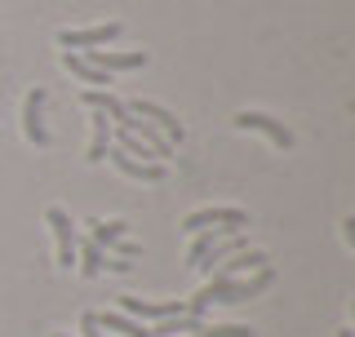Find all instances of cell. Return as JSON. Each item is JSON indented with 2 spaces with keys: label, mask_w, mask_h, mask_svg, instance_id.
<instances>
[{
  "label": "cell",
  "mask_w": 355,
  "mask_h": 337,
  "mask_svg": "<svg viewBox=\"0 0 355 337\" xmlns=\"http://www.w3.org/2000/svg\"><path fill=\"white\" fill-rule=\"evenodd\" d=\"M271 284H275V271H271V266L253 271L249 279H209L196 297H187V316H200V320H205V311L218 306V302H222V306H236V302H249V297L266 293Z\"/></svg>",
  "instance_id": "6da1fadb"
},
{
  "label": "cell",
  "mask_w": 355,
  "mask_h": 337,
  "mask_svg": "<svg viewBox=\"0 0 355 337\" xmlns=\"http://www.w3.org/2000/svg\"><path fill=\"white\" fill-rule=\"evenodd\" d=\"M85 227H94V235H89V240H94L98 249H107V253L125 257V262H133V257L142 253V244H138V240H129V222H120V218H111V222L89 218Z\"/></svg>",
  "instance_id": "7a4b0ae2"
},
{
  "label": "cell",
  "mask_w": 355,
  "mask_h": 337,
  "mask_svg": "<svg viewBox=\"0 0 355 337\" xmlns=\"http://www.w3.org/2000/svg\"><path fill=\"white\" fill-rule=\"evenodd\" d=\"M125 111H129V116H138V120H151V125H155V129H160V133H164V138H169V142H173V147H178V142H182V138H187V129H182V120H178V116H173V111H169V107H160V103H151V98H133V103H125Z\"/></svg>",
  "instance_id": "3957f363"
},
{
  "label": "cell",
  "mask_w": 355,
  "mask_h": 337,
  "mask_svg": "<svg viewBox=\"0 0 355 337\" xmlns=\"http://www.w3.org/2000/svg\"><path fill=\"white\" fill-rule=\"evenodd\" d=\"M205 227L244 231V227H249V213H244V209H222V205H214V209H196V213H187V218H182V227H178V231L196 235V231H205Z\"/></svg>",
  "instance_id": "277c9868"
},
{
  "label": "cell",
  "mask_w": 355,
  "mask_h": 337,
  "mask_svg": "<svg viewBox=\"0 0 355 337\" xmlns=\"http://www.w3.org/2000/svg\"><path fill=\"white\" fill-rule=\"evenodd\" d=\"M44 103H49V89L36 85L27 98H22V133L36 147H49V129H44Z\"/></svg>",
  "instance_id": "5b68a950"
},
{
  "label": "cell",
  "mask_w": 355,
  "mask_h": 337,
  "mask_svg": "<svg viewBox=\"0 0 355 337\" xmlns=\"http://www.w3.org/2000/svg\"><path fill=\"white\" fill-rule=\"evenodd\" d=\"M120 22H103V27H80V31H71V27H62L58 31V44L62 49H71V53H80V49H103V44H111L120 36Z\"/></svg>",
  "instance_id": "8992f818"
},
{
  "label": "cell",
  "mask_w": 355,
  "mask_h": 337,
  "mask_svg": "<svg viewBox=\"0 0 355 337\" xmlns=\"http://www.w3.org/2000/svg\"><path fill=\"white\" fill-rule=\"evenodd\" d=\"M85 62H94L98 71H138L147 67V49H85Z\"/></svg>",
  "instance_id": "52a82bcc"
},
{
  "label": "cell",
  "mask_w": 355,
  "mask_h": 337,
  "mask_svg": "<svg viewBox=\"0 0 355 337\" xmlns=\"http://www.w3.org/2000/svg\"><path fill=\"white\" fill-rule=\"evenodd\" d=\"M120 316L129 320H173V316H187V302H142V297H120Z\"/></svg>",
  "instance_id": "ba28073f"
},
{
  "label": "cell",
  "mask_w": 355,
  "mask_h": 337,
  "mask_svg": "<svg viewBox=\"0 0 355 337\" xmlns=\"http://www.w3.org/2000/svg\"><path fill=\"white\" fill-rule=\"evenodd\" d=\"M44 222H49V231H53V240H58V266H67L71 271L76 266V227H71V218L53 205L49 213H44Z\"/></svg>",
  "instance_id": "9c48e42d"
},
{
  "label": "cell",
  "mask_w": 355,
  "mask_h": 337,
  "mask_svg": "<svg viewBox=\"0 0 355 337\" xmlns=\"http://www.w3.org/2000/svg\"><path fill=\"white\" fill-rule=\"evenodd\" d=\"M236 125H240V129H258V133H266V138H271L280 151L293 147V133H288V129L280 125V120H271L266 111H240V116H236Z\"/></svg>",
  "instance_id": "30bf717a"
},
{
  "label": "cell",
  "mask_w": 355,
  "mask_h": 337,
  "mask_svg": "<svg viewBox=\"0 0 355 337\" xmlns=\"http://www.w3.org/2000/svg\"><path fill=\"white\" fill-rule=\"evenodd\" d=\"M107 160L120 168L125 178H138V182H164V164H151V160H133L120 147H107Z\"/></svg>",
  "instance_id": "8fae6325"
},
{
  "label": "cell",
  "mask_w": 355,
  "mask_h": 337,
  "mask_svg": "<svg viewBox=\"0 0 355 337\" xmlns=\"http://www.w3.org/2000/svg\"><path fill=\"white\" fill-rule=\"evenodd\" d=\"M85 107L89 111H103V116L111 120V125H125L129 111H125V98L107 94V89H85Z\"/></svg>",
  "instance_id": "7c38bea8"
},
{
  "label": "cell",
  "mask_w": 355,
  "mask_h": 337,
  "mask_svg": "<svg viewBox=\"0 0 355 337\" xmlns=\"http://www.w3.org/2000/svg\"><path fill=\"white\" fill-rule=\"evenodd\" d=\"M89 129H94V138H89L85 160L89 164H103L107 160V147H111V120L103 116V111H89Z\"/></svg>",
  "instance_id": "4fadbf2b"
},
{
  "label": "cell",
  "mask_w": 355,
  "mask_h": 337,
  "mask_svg": "<svg viewBox=\"0 0 355 337\" xmlns=\"http://www.w3.org/2000/svg\"><path fill=\"white\" fill-rule=\"evenodd\" d=\"M62 67L76 76L80 85H89V89H98V85H111V76L107 71H98L94 62H85V53H71V49H62Z\"/></svg>",
  "instance_id": "5bb4252c"
},
{
  "label": "cell",
  "mask_w": 355,
  "mask_h": 337,
  "mask_svg": "<svg viewBox=\"0 0 355 337\" xmlns=\"http://www.w3.org/2000/svg\"><path fill=\"white\" fill-rule=\"evenodd\" d=\"M236 253H244V240H240V235H227V240H218V244H214V249H209L205 257H200V262H196V271H205V275H214V271H218V266H222V262H227V257H236Z\"/></svg>",
  "instance_id": "9a60e30c"
},
{
  "label": "cell",
  "mask_w": 355,
  "mask_h": 337,
  "mask_svg": "<svg viewBox=\"0 0 355 337\" xmlns=\"http://www.w3.org/2000/svg\"><path fill=\"white\" fill-rule=\"evenodd\" d=\"M94 320H98V329H111V333H120V337H155L151 329H142L138 320L120 316V311H94Z\"/></svg>",
  "instance_id": "2e32d148"
},
{
  "label": "cell",
  "mask_w": 355,
  "mask_h": 337,
  "mask_svg": "<svg viewBox=\"0 0 355 337\" xmlns=\"http://www.w3.org/2000/svg\"><path fill=\"white\" fill-rule=\"evenodd\" d=\"M76 262H80V275L85 279H98V275H103V266H107V253L98 249L94 240H76Z\"/></svg>",
  "instance_id": "e0dca14e"
},
{
  "label": "cell",
  "mask_w": 355,
  "mask_h": 337,
  "mask_svg": "<svg viewBox=\"0 0 355 337\" xmlns=\"http://www.w3.org/2000/svg\"><path fill=\"white\" fill-rule=\"evenodd\" d=\"M200 329H205V320H200V316H173V320H160V324H155V337H187V333H200Z\"/></svg>",
  "instance_id": "ac0fdd59"
},
{
  "label": "cell",
  "mask_w": 355,
  "mask_h": 337,
  "mask_svg": "<svg viewBox=\"0 0 355 337\" xmlns=\"http://www.w3.org/2000/svg\"><path fill=\"white\" fill-rule=\"evenodd\" d=\"M103 271H133V262H125V257H107Z\"/></svg>",
  "instance_id": "d6986e66"
},
{
  "label": "cell",
  "mask_w": 355,
  "mask_h": 337,
  "mask_svg": "<svg viewBox=\"0 0 355 337\" xmlns=\"http://www.w3.org/2000/svg\"><path fill=\"white\" fill-rule=\"evenodd\" d=\"M342 240H347L351 249H355V218H347V222H342Z\"/></svg>",
  "instance_id": "ffe728a7"
},
{
  "label": "cell",
  "mask_w": 355,
  "mask_h": 337,
  "mask_svg": "<svg viewBox=\"0 0 355 337\" xmlns=\"http://www.w3.org/2000/svg\"><path fill=\"white\" fill-rule=\"evenodd\" d=\"M338 337H355V333H351V329H338Z\"/></svg>",
  "instance_id": "44dd1931"
},
{
  "label": "cell",
  "mask_w": 355,
  "mask_h": 337,
  "mask_svg": "<svg viewBox=\"0 0 355 337\" xmlns=\"http://www.w3.org/2000/svg\"><path fill=\"white\" fill-rule=\"evenodd\" d=\"M53 337H67V333H53Z\"/></svg>",
  "instance_id": "7402d4cb"
}]
</instances>
